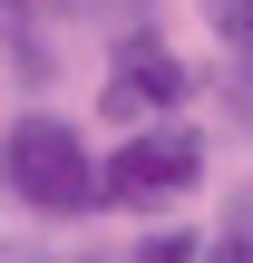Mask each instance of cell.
Listing matches in <instances>:
<instances>
[{
  "label": "cell",
  "mask_w": 253,
  "mask_h": 263,
  "mask_svg": "<svg viewBox=\"0 0 253 263\" xmlns=\"http://www.w3.org/2000/svg\"><path fill=\"white\" fill-rule=\"evenodd\" d=\"M0 176H10V195H20L29 215H59V224L98 205V156H88V137H78L68 117H49V107L10 117V137H0Z\"/></svg>",
  "instance_id": "obj_1"
},
{
  "label": "cell",
  "mask_w": 253,
  "mask_h": 263,
  "mask_svg": "<svg viewBox=\"0 0 253 263\" xmlns=\"http://www.w3.org/2000/svg\"><path fill=\"white\" fill-rule=\"evenodd\" d=\"M0 49H10L20 78H49V49L29 39V0H0Z\"/></svg>",
  "instance_id": "obj_4"
},
{
  "label": "cell",
  "mask_w": 253,
  "mask_h": 263,
  "mask_svg": "<svg viewBox=\"0 0 253 263\" xmlns=\"http://www.w3.org/2000/svg\"><path fill=\"white\" fill-rule=\"evenodd\" d=\"M0 263H49V254H29V244H10V254H0Z\"/></svg>",
  "instance_id": "obj_9"
},
{
  "label": "cell",
  "mask_w": 253,
  "mask_h": 263,
  "mask_svg": "<svg viewBox=\"0 0 253 263\" xmlns=\"http://www.w3.org/2000/svg\"><path fill=\"white\" fill-rule=\"evenodd\" d=\"M205 20H215L224 39H253V0H205Z\"/></svg>",
  "instance_id": "obj_7"
},
{
  "label": "cell",
  "mask_w": 253,
  "mask_h": 263,
  "mask_svg": "<svg viewBox=\"0 0 253 263\" xmlns=\"http://www.w3.org/2000/svg\"><path fill=\"white\" fill-rule=\"evenodd\" d=\"M127 263H195V234H146Z\"/></svg>",
  "instance_id": "obj_6"
},
{
  "label": "cell",
  "mask_w": 253,
  "mask_h": 263,
  "mask_svg": "<svg viewBox=\"0 0 253 263\" xmlns=\"http://www.w3.org/2000/svg\"><path fill=\"white\" fill-rule=\"evenodd\" d=\"M185 88H195V78H185V59H176L156 29H127V39H117V59H107V88H98V107H107L117 127H146V117H166Z\"/></svg>",
  "instance_id": "obj_3"
},
{
  "label": "cell",
  "mask_w": 253,
  "mask_h": 263,
  "mask_svg": "<svg viewBox=\"0 0 253 263\" xmlns=\"http://www.w3.org/2000/svg\"><path fill=\"white\" fill-rule=\"evenodd\" d=\"M195 176H205V137H195V127H166V117H146V127H127V146L98 166V205L156 215V205L195 195Z\"/></svg>",
  "instance_id": "obj_2"
},
{
  "label": "cell",
  "mask_w": 253,
  "mask_h": 263,
  "mask_svg": "<svg viewBox=\"0 0 253 263\" xmlns=\"http://www.w3.org/2000/svg\"><path fill=\"white\" fill-rule=\"evenodd\" d=\"M195 263H253V254H244V244H234V234H224V244H205V254H195Z\"/></svg>",
  "instance_id": "obj_8"
},
{
  "label": "cell",
  "mask_w": 253,
  "mask_h": 263,
  "mask_svg": "<svg viewBox=\"0 0 253 263\" xmlns=\"http://www.w3.org/2000/svg\"><path fill=\"white\" fill-rule=\"evenodd\" d=\"M39 20H117V10H137V0H29Z\"/></svg>",
  "instance_id": "obj_5"
}]
</instances>
